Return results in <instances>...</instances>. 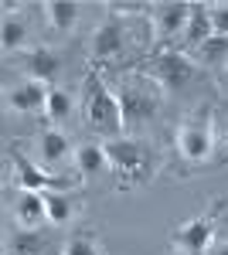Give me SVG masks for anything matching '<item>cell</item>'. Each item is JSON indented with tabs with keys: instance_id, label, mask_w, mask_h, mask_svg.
<instances>
[{
	"instance_id": "obj_1",
	"label": "cell",
	"mask_w": 228,
	"mask_h": 255,
	"mask_svg": "<svg viewBox=\"0 0 228 255\" xmlns=\"http://www.w3.org/2000/svg\"><path fill=\"white\" fill-rule=\"evenodd\" d=\"M85 119H89V126H95L99 133H106V136H113V139H119L123 126H126L116 92H109L106 82L99 79L95 72L85 75Z\"/></svg>"
},
{
	"instance_id": "obj_2",
	"label": "cell",
	"mask_w": 228,
	"mask_h": 255,
	"mask_svg": "<svg viewBox=\"0 0 228 255\" xmlns=\"http://www.w3.org/2000/svg\"><path fill=\"white\" fill-rule=\"evenodd\" d=\"M106 153H109V167L119 174V191H130V187L153 177V160L136 139H130V136L109 139Z\"/></svg>"
},
{
	"instance_id": "obj_3",
	"label": "cell",
	"mask_w": 228,
	"mask_h": 255,
	"mask_svg": "<svg viewBox=\"0 0 228 255\" xmlns=\"http://www.w3.org/2000/svg\"><path fill=\"white\" fill-rule=\"evenodd\" d=\"M119 109H123V123L126 126H136V123H143V119H150L157 113V106H160V85L150 79V75H143V72H130L123 85H119Z\"/></svg>"
},
{
	"instance_id": "obj_4",
	"label": "cell",
	"mask_w": 228,
	"mask_h": 255,
	"mask_svg": "<svg viewBox=\"0 0 228 255\" xmlns=\"http://www.w3.org/2000/svg\"><path fill=\"white\" fill-rule=\"evenodd\" d=\"M140 72L150 75L164 92H177L194 79V61L184 51H157V55H150L147 68H140Z\"/></svg>"
},
{
	"instance_id": "obj_5",
	"label": "cell",
	"mask_w": 228,
	"mask_h": 255,
	"mask_svg": "<svg viewBox=\"0 0 228 255\" xmlns=\"http://www.w3.org/2000/svg\"><path fill=\"white\" fill-rule=\"evenodd\" d=\"M10 163H14V174H17V184L24 191H38V194H48V191H72L78 187V177H55L48 170H41L34 160H27L20 150H10Z\"/></svg>"
},
{
	"instance_id": "obj_6",
	"label": "cell",
	"mask_w": 228,
	"mask_h": 255,
	"mask_svg": "<svg viewBox=\"0 0 228 255\" xmlns=\"http://www.w3.org/2000/svg\"><path fill=\"white\" fill-rule=\"evenodd\" d=\"M188 17H191V3H184V0L153 3V31H157V41L167 44V41H174V38H184Z\"/></svg>"
},
{
	"instance_id": "obj_7",
	"label": "cell",
	"mask_w": 228,
	"mask_h": 255,
	"mask_svg": "<svg viewBox=\"0 0 228 255\" xmlns=\"http://www.w3.org/2000/svg\"><path fill=\"white\" fill-rule=\"evenodd\" d=\"M123 44H126V31H123V20L109 17L95 27L92 34V58L95 61H109L123 55Z\"/></svg>"
},
{
	"instance_id": "obj_8",
	"label": "cell",
	"mask_w": 228,
	"mask_h": 255,
	"mask_svg": "<svg viewBox=\"0 0 228 255\" xmlns=\"http://www.w3.org/2000/svg\"><path fill=\"white\" fill-rule=\"evenodd\" d=\"M177 146H181L184 160H191V163L208 160L211 157V129H208V123H188V126H181V129H177Z\"/></svg>"
},
{
	"instance_id": "obj_9",
	"label": "cell",
	"mask_w": 228,
	"mask_h": 255,
	"mask_svg": "<svg viewBox=\"0 0 228 255\" xmlns=\"http://www.w3.org/2000/svg\"><path fill=\"white\" fill-rule=\"evenodd\" d=\"M211 238H215V225H211V218H191L188 225H181L177 228V249L188 255H205V249L211 245Z\"/></svg>"
},
{
	"instance_id": "obj_10",
	"label": "cell",
	"mask_w": 228,
	"mask_h": 255,
	"mask_svg": "<svg viewBox=\"0 0 228 255\" xmlns=\"http://www.w3.org/2000/svg\"><path fill=\"white\" fill-rule=\"evenodd\" d=\"M48 92H51L48 85L27 79L24 85H17V89L7 92V106H10L14 113H41V109H48Z\"/></svg>"
},
{
	"instance_id": "obj_11",
	"label": "cell",
	"mask_w": 228,
	"mask_h": 255,
	"mask_svg": "<svg viewBox=\"0 0 228 255\" xmlns=\"http://www.w3.org/2000/svg\"><path fill=\"white\" fill-rule=\"evenodd\" d=\"M215 34V27H211V7L205 3H191V17H188V27H184V48L191 51H198L205 41Z\"/></svg>"
},
{
	"instance_id": "obj_12",
	"label": "cell",
	"mask_w": 228,
	"mask_h": 255,
	"mask_svg": "<svg viewBox=\"0 0 228 255\" xmlns=\"http://www.w3.org/2000/svg\"><path fill=\"white\" fill-rule=\"evenodd\" d=\"M14 215H17L20 228H41L48 221V204H44V194L38 191H24L14 204Z\"/></svg>"
},
{
	"instance_id": "obj_13",
	"label": "cell",
	"mask_w": 228,
	"mask_h": 255,
	"mask_svg": "<svg viewBox=\"0 0 228 255\" xmlns=\"http://www.w3.org/2000/svg\"><path fill=\"white\" fill-rule=\"evenodd\" d=\"M75 167H78V174H85V177L106 174V170H109L106 143H82V146L75 150Z\"/></svg>"
},
{
	"instance_id": "obj_14",
	"label": "cell",
	"mask_w": 228,
	"mask_h": 255,
	"mask_svg": "<svg viewBox=\"0 0 228 255\" xmlns=\"http://www.w3.org/2000/svg\"><path fill=\"white\" fill-rule=\"evenodd\" d=\"M27 75L34 82H41V85H48L58 75V55L51 48H34L27 55Z\"/></svg>"
},
{
	"instance_id": "obj_15",
	"label": "cell",
	"mask_w": 228,
	"mask_h": 255,
	"mask_svg": "<svg viewBox=\"0 0 228 255\" xmlns=\"http://www.w3.org/2000/svg\"><path fill=\"white\" fill-rule=\"evenodd\" d=\"M44 14H48V24L61 31V34H68L72 27H75L78 20V3L75 0H48L44 3Z\"/></svg>"
},
{
	"instance_id": "obj_16",
	"label": "cell",
	"mask_w": 228,
	"mask_h": 255,
	"mask_svg": "<svg viewBox=\"0 0 228 255\" xmlns=\"http://www.w3.org/2000/svg\"><path fill=\"white\" fill-rule=\"evenodd\" d=\"M194 58L201 61V65H208V68H228V38L211 34V38L194 51Z\"/></svg>"
},
{
	"instance_id": "obj_17",
	"label": "cell",
	"mask_w": 228,
	"mask_h": 255,
	"mask_svg": "<svg viewBox=\"0 0 228 255\" xmlns=\"http://www.w3.org/2000/svg\"><path fill=\"white\" fill-rule=\"evenodd\" d=\"M0 44L3 51H20L27 44V24L17 17V14H3V24H0Z\"/></svg>"
},
{
	"instance_id": "obj_18",
	"label": "cell",
	"mask_w": 228,
	"mask_h": 255,
	"mask_svg": "<svg viewBox=\"0 0 228 255\" xmlns=\"http://www.w3.org/2000/svg\"><path fill=\"white\" fill-rule=\"evenodd\" d=\"M7 252L10 255H41L44 252V235H41L38 228H20V232L10 235Z\"/></svg>"
},
{
	"instance_id": "obj_19",
	"label": "cell",
	"mask_w": 228,
	"mask_h": 255,
	"mask_svg": "<svg viewBox=\"0 0 228 255\" xmlns=\"http://www.w3.org/2000/svg\"><path fill=\"white\" fill-rule=\"evenodd\" d=\"M38 146H41V157L48 163H58V160L68 157V136L61 129H44L38 136Z\"/></svg>"
},
{
	"instance_id": "obj_20",
	"label": "cell",
	"mask_w": 228,
	"mask_h": 255,
	"mask_svg": "<svg viewBox=\"0 0 228 255\" xmlns=\"http://www.w3.org/2000/svg\"><path fill=\"white\" fill-rule=\"evenodd\" d=\"M44 204H48V225H68L72 221V201L65 191H48Z\"/></svg>"
},
{
	"instance_id": "obj_21",
	"label": "cell",
	"mask_w": 228,
	"mask_h": 255,
	"mask_svg": "<svg viewBox=\"0 0 228 255\" xmlns=\"http://www.w3.org/2000/svg\"><path fill=\"white\" fill-rule=\"evenodd\" d=\"M72 113V99L65 96L61 89H51L48 92V109H44V116L51 119V123H58V119H65Z\"/></svg>"
},
{
	"instance_id": "obj_22",
	"label": "cell",
	"mask_w": 228,
	"mask_h": 255,
	"mask_svg": "<svg viewBox=\"0 0 228 255\" xmlns=\"http://www.w3.org/2000/svg\"><path fill=\"white\" fill-rule=\"evenodd\" d=\"M61 255H102V252H99V245H95L89 235H75L68 245H65Z\"/></svg>"
},
{
	"instance_id": "obj_23",
	"label": "cell",
	"mask_w": 228,
	"mask_h": 255,
	"mask_svg": "<svg viewBox=\"0 0 228 255\" xmlns=\"http://www.w3.org/2000/svg\"><path fill=\"white\" fill-rule=\"evenodd\" d=\"M211 27H215V34L228 38V3H215L211 7Z\"/></svg>"
},
{
	"instance_id": "obj_24",
	"label": "cell",
	"mask_w": 228,
	"mask_h": 255,
	"mask_svg": "<svg viewBox=\"0 0 228 255\" xmlns=\"http://www.w3.org/2000/svg\"><path fill=\"white\" fill-rule=\"evenodd\" d=\"M109 10H113V17H119V14H136V10H153L150 3H109Z\"/></svg>"
},
{
	"instance_id": "obj_25",
	"label": "cell",
	"mask_w": 228,
	"mask_h": 255,
	"mask_svg": "<svg viewBox=\"0 0 228 255\" xmlns=\"http://www.w3.org/2000/svg\"><path fill=\"white\" fill-rule=\"evenodd\" d=\"M218 255H228V242H225V245H222V249H218Z\"/></svg>"
},
{
	"instance_id": "obj_26",
	"label": "cell",
	"mask_w": 228,
	"mask_h": 255,
	"mask_svg": "<svg viewBox=\"0 0 228 255\" xmlns=\"http://www.w3.org/2000/svg\"><path fill=\"white\" fill-rule=\"evenodd\" d=\"M174 255H188V252H181V249H177V252H174Z\"/></svg>"
},
{
	"instance_id": "obj_27",
	"label": "cell",
	"mask_w": 228,
	"mask_h": 255,
	"mask_svg": "<svg viewBox=\"0 0 228 255\" xmlns=\"http://www.w3.org/2000/svg\"><path fill=\"white\" fill-rule=\"evenodd\" d=\"M225 232H228V228H225Z\"/></svg>"
}]
</instances>
